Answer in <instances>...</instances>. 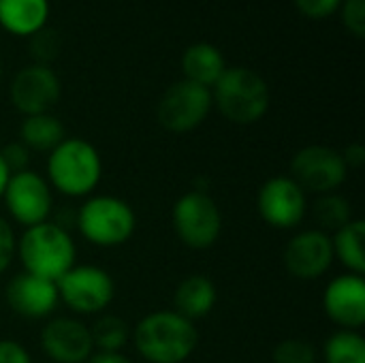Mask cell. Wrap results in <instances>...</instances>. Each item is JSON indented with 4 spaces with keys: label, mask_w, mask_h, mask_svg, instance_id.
<instances>
[{
    "label": "cell",
    "mask_w": 365,
    "mask_h": 363,
    "mask_svg": "<svg viewBox=\"0 0 365 363\" xmlns=\"http://www.w3.org/2000/svg\"><path fill=\"white\" fill-rule=\"evenodd\" d=\"M325 363H365V340L355 329H340L323 344Z\"/></svg>",
    "instance_id": "obj_23"
},
{
    "label": "cell",
    "mask_w": 365,
    "mask_h": 363,
    "mask_svg": "<svg viewBox=\"0 0 365 363\" xmlns=\"http://www.w3.org/2000/svg\"><path fill=\"white\" fill-rule=\"evenodd\" d=\"M325 315L342 329H359L365 323V280L357 274L336 276L323 293Z\"/></svg>",
    "instance_id": "obj_15"
},
{
    "label": "cell",
    "mask_w": 365,
    "mask_h": 363,
    "mask_svg": "<svg viewBox=\"0 0 365 363\" xmlns=\"http://www.w3.org/2000/svg\"><path fill=\"white\" fill-rule=\"evenodd\" d=\"M312 218L319 225V231L336 233L338 229H342L346 223L353 220L351 203L342 195H336V193L319 195L312 205Z\"/></svg>",
    "instance_id": "obj_24"
},
{
    "label": "cell",
    "mask_w": 365,
    "mask_h": 363,
    "mask_svg": "<svg viewBox=\"0 0 365 363\" xmlns=\"http://www.w3.org/2000/svg\"><path fill=\"white\" fill-rule=\"evenodd\" d=\"M17 250V237L6 218L0 216V276L9 270Z\"/></svg>",
    "instance_id": "obj_30"
},
{
    "label": "cell",
    "mask_w": 365,
    "mask_h": 363,
    "mask_svg": "<svg viewBox=\"0 0 365 363\" xmlns=\"http://www.w3.org/2000/svg\"><path fill=\"white\" fill-rule=\"evenodd\" d=\"M60 79L47 64H28L11 81V101L24 116L49 113L60 101Z\"/></svg>",
    "instance_id": "obj_12"
},
{
    "label": "cell",
    "mask_w": 365,
    "mask_h": 363,
    "mask_svg": "<svg viewBox=\"0 0 365 363\" xmlns=\"http://www.w3.org/2000/svg\"><path fill=\"white\" fill-rule=\"evenodd\" d=\"M133 342L148 363H184L195 353L199 334L195 323L175 310H158L135 325Z\"/></svg>",
    "instance_id": "obj_1"
},
{
    "label": "cell",
    "mask_w": 365,
    "mask_h": 363,
    "mask_svg": "<svg viewBox=\"0 0 365 363\" xmlns=\"http://www.w3.org/2000/svg\"><path fill=\"white\" fill-rule=\"evenodd\" d=\"M0 154H2V160H4V165H6V169L11 173H17V171H26L28 169L30 150L21 141H13V143L4 145L0 150Z\"/></svg>",
    "instance_id": "obj_29"
},
{
    "label": "cell",
    "mask_w": 365,
    "mask_h": 363,
    "mask_svg": "<svg viewBox=\"0 0 365 363\" xmlns=\"http://www.w3.org/2000/svg\"><path fill=\"white\" fill-rule=\"evenodd\" d=\"M30 53L36 64H47L60 53V36L51 28H41L30 36Z\"/></svg>",
    "instance_id": "obj_26"
},
{
    "label": "cell",
    "mask_w": 365,
    "mask_h": 363,
    "mask_svg": "<svg viewBox=\"0 0 365 363\" xmlns=\"http://www.w3.org/2000/svg\"><path fill=\"white\" fill-rule=\"evenodd\" d=\"M58 297L75 315H101L115 297L111 274L98 265H73L58 282Z\"/></svg>",
    "instance_id": "obj_7"
},
{
    "label": "cell",
    "mask_w": 365,
    "mask_h": 363,
    "mask_svg": "<svg viewBox=\"0 0 365 363\" xmlns=\"http://www.w3.org/2000/svg\"><path fill=\"white\" fill-rule=\"evenodd\" d=\"M41 347L53 363H86L94 353L90 327L71 317L51 319L41 332Z\"/></svg>",
    "instance_id": "obj_14"
},
{
    "label": "cell",
    "mask_w": 365,
    "mask_h": 363,
    "mask_svg": "<svg viewBox=\"0 0 365 363\" xmlns=\"http://www.w3.org/2000/svg\"><path fill=\"white\" fill-rule=\"evenodd\" d=\"M137 227L133 208L113 195H94L83 201L77 212V229L86 242L98 248H115L126 244Z\"/></svg>",
    "instance_id": "obj_5"
},
{
    "label": "cell",
    "mask_w": 365,
    "mask_h": 363,
    "mask_svg": "<svg viewBox=\"0 0 365 363\" xmlns=\"http://www.w3.org/2000/svg\"><path fill=\"white\" fill-rule=\"evenodd\" d=\"M0 363H32L30 353L17 340H0Z\"/></svg>",
    "instance_id": "obj_31"
},
{
    "label": "cell",
    "mask_w": 365,
    "mask_h": 363,
    "mask_svg": "<svg viewBox=\"0 0 365 363\" xmlns=\"http://www.w3.org/2000/svg\"><path fill=\"white\" fill-rule=\"evenodd\" d=\"M257 210L269 227L295 229L308 212V197L291 175H276L259 188Z\"/></svg>",
    "instance_id": "obj_11"
},
{
    "label": "cell",
    "mask_w": 365,
    "mask_h": 363,
    "mask_svg": "<svg viewBox=\"0 0 365 363\" xmlns=\"http://www.w3.org/2000/svg\"><path fill=\"white\" fill-rule=\"evenodd\" d=\"M342 21L351 34L357 39L365 36V0H342L340 9Z\"/></svg>",
    "instance_id": "obj_27"
},
{
    "label": "cell",
    "mask_w": 365,
    "mask_h": 363,
    "mask_svg": "<svg viewBox=\"0 0 365 363\" xmlns=\"http://www.w3.org/2000/svg\"><path fill=\"white\" fill-rule=\"evenodd\" d=\"M182 71H184V79L212 90L214 83L220 79V75L227 71V62L216 45L201 41L186 47L182 56Z\"/></svg>",
    "instance_id": "obj_19"
},
{
    "label": "cell",
    "mask_w": 365,
    "mask_h": 363,
    "mask_svg": "<svg viewBox=\"0 0 365 363\" xmlns=\"http://www.w3.org/2000/svg\"><path fill=\"white\" fill-rule=\"evenodd\" d=\"M66 139L64 124L51 113H36L26 116L19 126V141L28 150L51 152L58 143Z\"/></svg>",
    "instance_id": "obj_21"
},
{
    "label": "cell",
    "mask_w": 365,
    "mask_h": 363,
    "mask_svg": "<svg viewBox=\"0 0 365 363\" xmlns=\"http://www.w3.org/2000/svg\"><path fill=\"white\" fill-rule=\"evenodd\" d=\"M4 295L9 308L24 319H45L56 310L60 302L56 282L32 276L28 272L13 276Z\"/></svg>",
    "instance_id": "obj_16"
},
{
    "label": "cell",
    "mask_w": 365,
    "mask_h": 363,
    "mask_svg": "<svg viewBox=\"0 0 365 363\" xmlns=\"http://www.w3.org/2000/svg\"><path fill=\"white\" fill-rule=\"evenodd\" d=\"M47 19L49 0H0V26L13 36H32Z\"/></svg>",
    "instance_id": "obj_18"
},
{
    "label": "cell",
    "mask_w": 365,
    "mask_h": 363,
    "mask_svg": "<svg viewBox=\"0 0 365 363\" xmlns=\"http://www.w3.org/2000/svg\"><path fill=\"white\" fill-rule=\"evenodd\" d=\"M90 336L98 353H120L130 338V329L122 317L103 315L90 327Z\"/></svg>",
    "instance_id": "obj_22"
},
{
    "label": "cell",
    "mask_w": 365,
    "mask_h": 363,
    "mask_svg": "<svg viewBox=\"0 0 365 363\" xmlns=\"http://www.w3.org/2000/svg\"><path fill=\"white\" fill-rule=\"evenodd\" d=\"M24 272L58 282L77 259V248L71 233L58 223H41L24 229L17 240V250Z\"/></svg>",
    "instance_id": "obj_2"
},
{
    "label": "cell",
    "mask_w": 365,
    "mask_h": 363,
    "mask_svg": "<svg viewBox=\"0 0 365 363\" xmlns=\"http://www.w3.org/2000/svg\"><path fill=\"white\" fill-rule=\"evenodd\" d=\"M2 201L11 218L24 229L45 223L53 208L49 182L32 169L11 173L2 193Z\"/></svg>",
    "instance_id": "obj_9"
},
{
    "label": "cell",
    "mask_w": 365,
    "mask_h": 363,
    "mask_svg": "<svg viewBox=\"0 0 365 363\" xmlns=\"http://www.w3.org/2000/svg\"><path fill=\"white\" fill-rule=\"evenodd\" d=\"M349 175L342 152L327 145L302 148L291 160V178L304 193L327 195L338 190Z\"/></svg>",
    "instance_id": "obj_10"
},
{
    "label": "cell",
    "mask_w": 365,
    "mask_h": 363,
    "mask_svg": "<svg viewBox=\"0 0 365 363\" xmlns=\"http://www.w3.org/2000/svg\"><path fill=\"white\" fill-rule=\"evenodd\" d=\"M171 225L184 246L207 250L220 237L222 214L218 203L205 190H188L173 203Z\"/></svg>",
    "instance_id": "obj_6"
},
{
    "label": "cell",
    "mask_w": 365,
    "mask_h": 363,
    "mask_svg": "<svg viewBox=\"0 0 365 363\" xmlns=\"http://www.w3.org/2000/svg\"><path fill=\"white\" fill-rule=\"evenodd\" d=\"M342 0H295L297 11L310 19H325L340 9Z\"/></svg>",
    "instance_id": "obj_28"
},
{
    "label": "cell",
    "mask_w": 365,
    "mask_h": 363,
    "mask_svg": "<svg viewBox=\"0 0 365 363\" xmlns=\"http://www.w3.org/2000/svg\"><path fill=\"white\" fill-rule=\"evenodd\" d=\"M218 300L216 285L203 276V274H192L186 276L173 293V310L182 315L188 321H197L207 317Z\"/></svg>",
    "instance_id": "obj_17"
},
{
    "label": "cell",
    "mask_w": 365,
    "mask_h": 363,
    "mask_svg": "<svg viewBox=\"0 0 365 363\" xmlns=\"http://www.w3.org/2000/svg\"><path fill=\"white\" fill-rule=\"evenodd\" d=\"M86 363H135L122 353H92V357Z\"/></svg>",
    "instance_id": "obj_33"
},
{
    "label": "cell",
    "mask_w": 365,
    "mask_h": 363,
    "mask_svg": "<svg viewBox=\"0 0 365 363\" xmlns=\"http://www.w3.org/2000/svg\"><path fill=\"white\" fill-rule=\"evenodd\" d=\"M49 186L64 197H88L103 178V160L98 150L81 139L66 137L47 158Z\"/></svg>",
    "instance_id": "obj_3"
},
{
    "label": "cell",
    "mask_w": 365,
    "mask_h": 363,
    "mask_svg": "<svg viewBox=\"0 0 365 363\" xmlns=\"http://www.w3.org/2000/svg\"><path fill=\"white\" fill-rule=\"evenodd\" d=\"M212 103L229 122L255 124L269 109V88L257 71L231 66L214 83Z\"/></svg>",
    "instance_id": "obj_4"
},
{
    "label": "cell",
    "mask_w": 365,
    "mask_h": 363,
    "mask_svg": "<svg viewBox=\"0 0 365 363\" xmlns=\"http://www.w3.org/2000/svg\"><path fill=\"white\" fill-rule=\"evenodd\" d=\"M9 178H11V171L6 169V165H4V160H2V154H0V199H2V193H4V188H6Z\"/></svg>",
    "instance_id": "obj_34"
},
{
    "label": "cell",
    "mask_w": 365,
    "mask_h": 363,
    "mask_svg": "<svg viewBox=\"0 0 365 363\" xmlns=\"http://www.w3.org/2000/svg\"><path fill=\"white\" fill-rule=\"evenodd\" d=\"M0 79H2V64H0Z\"/></svg>",
    "instance_id": "obj_35"
},
{
    "label": "cell",
    "mask_w": 365,
    "mask_h": 363,
    "mask_svg": "<svg viewBox=\"0 0 365 363\" xmlns=\"http://www.w3.org/2000/svg\"><path fill=\"white\" fill-rule=\"evenodd\" d=\"M334 259H338L349 274H365V223L353 218L342 229H338L331 237Z\"/></svg>",
    "instance_id": "obj_20"
},
{
    "label": "cell",
    "mask_w": 365,
    "mask_h": 363,
    "mask_svg": "<svg viewBox=\"0 0 365 363\" xmlns=\"http://www.w3.org/2000/svg\"><path fill=\"white\" fill-rule=\"evenodd\" d=\"M212 90L188 79L171 83L158 101L156 118L169 133H190L212 111Z\"/></svg>",
    "instance_id": "obj_8"
},
{
    "label": "cell",
    "mask_w": 365,
    "mask_h": 363,
    "mask_svg": "<svg viewBox=\"0 0 365 363\" xmlns=\"http://www.w3.org/2000/svg\"><path fill=\"white\" fill-rule=\"evenodd\" d=\"M334 263L331 235L319 229H306L293 235L284 248V265L293 278L317 280L329 272Z\"/></svg>",
    "instance_id": "obj_13"
},
{
    "label": "cell",
    "mask_w": 365,
    "mask_h": 363,
    "mask_svg": "<svg viewBox=\"0 0 365 363\" xmlns=\"http://www.w3.org/2000/svg\"><path fill=\"white\" fill-rule=\"evenodd\" d=\"M274 363H317V351L302 338H289L274 349Z\"/></svg>",
    "instance_id": "obj_25"
},
{
    "label": "cell",
    "mask_w": 365,
    "mask_h": 363,
    "mask_svg": "<svg viewBox=\"0 0 365 363\" xmlns=\"http://www.w3.org/2000/svg\"><path fill=\"white\" fill-rule=\"evenodd\" d=\"M342 158H344V163H346L349 169H359L365 163V148L361 143H351V145L344 150Z\"/></svg>",
    "instance_id": "obj_32"
}]
</instances>
